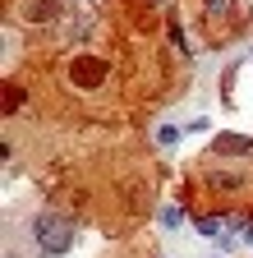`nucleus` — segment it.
Here are the masks:
<instances>
[{
  "label": "nucleus",
  "mask_w": 253,
  "mask_h": 258,
  "mask_svg": "<svg viewBox=\"0 0 253 258\" xmlns=\"http://www.w3.org/2000/svg\"><path fill=\"white\" fill-rule=\"evenodd\" d=\"M28 240H33V258H60L74 249V221L46 208L28 221Z\"/></svg>",
  "instance_id": "obj_1"
},
{
  "label": "nucleus",
  "mask_w": 253,
  "mask_h": 258,
  "mask_svg": "<svg viewBox=\"0 0 253 258\" xmlns=\"http://www.w3.org/2000/svg\"><path fill=\"white\" fill-rule=\"evenodd\" d=\"M65 79H69L74 92H97V88H106V79H111V64H106L102 55H92V51H78V55L65 64Z\"/></svg>",
  "instance_id": "obj_2"
},
{
  "label": "nucleus",
  "mask_w": 253,
  "mask_h": 258,
  "mask_svg": "<svg viewBox=\"0 0 253 258\" xmlns=\"http://www.w3.org/2000/svg\"><path fill=\"white\" fill-rule=\"evenodd\" d=\"M60 10H65V0H23V5H19V19L23 23H55Z\"/></svg>",
  "instance_id": "obj_3"
},
{
  "label": "nucleus",
  "mask_w": 253,
  "mask_h": 258,
  "mask_svg": "<svg viewBox=\"0 0 253 258\" xmlns=\"http://www.w3.org/2000/svg\"><path fill=\"white\" fill-rule=\"evenodd\" d=\"M216 157H253V143L244 134H221L216 139Z\"/></svg>",
  "instance_id": "obj_4"
},
{
  "label": "nucleus",
  "mask_w": 253,
  "mask_h": 258,
  "mask_svg": "<svg viewBox=\"0 0 253 258\" xmlns=\"http://www.w3.org/2000/svg\"><path fill=\"white\" fill-rule=\"evenodd\" d=\"M23 106V88H5V111H19Z\"/></svg>",
  "instance_id": "obj_5"
}]
</instances>
